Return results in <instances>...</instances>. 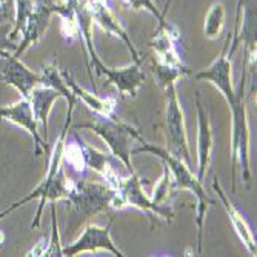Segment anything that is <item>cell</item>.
<instances>
[{
    "mask_svg": "<svg viewBox=\"0 0 257 257\" xmlns=\"http://www.w3.org/2000/svg\"><path fill=\"white\" fill-rule=\"evenodd\" d=\"M114 219H115V216H111L109 222L105 226H99L94 223L86 225L77 240L62 246V254L66 257H74V255L86 252V251L96 252L99 249H105L115 257H123L125 254L114 245V242L111 239V228H112Z\"/></svg>",
    "mask_w": 257,
    "mask_h": 257,
    "instance_id": "obj_8",
    "label": "cell"
},
{
    "mask_svg": "<svg viewBox=\"0 0 257 257\" xmlns=\"http://www.w3.org/2000/svg\"><path fill=\"white\" fill-rule=\"evenodd\" d=\"M171 2H173V0H167V2H165V8H163L162 17H165V16H167V13H168V10H170V5H171Z\"/></svg>",
    "mask_w": 257,
    "mask_h": 257,
    "instance_id": "obj_29",
    "label": "cell"
},
{
    "mask_svg": "<svg viewBox=\"0 0 257 257\" xmlns=\"http://www.w3.org/2000/svg\"><path fill=\"white\" fill-rule=\"evenodd\" d=\"M74 130H91L97 136L102 137L103 142L109 147L112 157L120 160L130 174H134V168L131 163V145L133 140L140 136L136 128L128 123H123L114 117H105V115H97L88 123H80L73 126Z\"/></svg>",
    "mask_w": 257,
    "mask_h": 257,
    "instance_id": "obj_4",
    "label": "cell"
},
{
    "mask_svg": "<svg viewBox=\"0 0 257 257\" xmlns=\"http://www.w3.org/2000/svg\"><path fill=\"white\" fill-rule=\"evenodd\" d=\"M0 120H8L25 131L33 137L34 140V154L36 157L48 153V142L40 136L39 133V123L36 120V115L33 111V106L28 99H20L19 102L8 105V106H0Z\"/></svg>",
    "mask_w": 257,
    "mask_h": 257,
    "instance_id": "obj_10",
    "label": "cell"
},
{
    "mask_svg": "<svg viewBox=\"0 0 257 257\" xmlns=\"http://www.w3.org/2000/svg\"><path fill=\"white\" fill-rule=\"evenodd\" d=\"M66 102H68L66 120H65V125H63L59 137L56 139L54 151L50 156V163H48V170H46L45 179L37 185V188L33 190L28 196H25L23 199L11 203L7 209H4V211L0 213V220H4L8 214H11L14 209H17L19 206L31 202L33 199H39L37 213H36L34 220L31 223V229H37L40 226V222H42V214H43L45 203L46 202H57L60 199H68L73 180H68V177H66L63 168H62V160H63V148H65V142H66V134L69 131V126H71L73 111H74V106H76V103L79 100H77V97H73V99H69Z\"/></svg>",
    "mask_w": 257,
    "mask_h": 257,
    "instance_id": "obj_1",
    "label": "cell"
},
{
    "mask_svg": "<svg viewBox=\"0 0 257 257\" xmlns=\"http://www.w3.org/2000/svg\"><path fill=\"white\" fill-rule=\"evenodd\" d=\"M154 77L156 82L160 88L167 86L170 83H176L177 79L183 77V76H188L191 74V69H188L186 66L182 68H176V66H167V65H162L154 62Z\"/></svg>",
    "mask_w": 257,
    "mask_h": 257,
    "instance_id": "obj_22",
    "label": "cell"
},
{
    "mask_svg": "<svg viewBox=\"0 0 257 257\" xmlns=\"http://www.w3.org/2000/svg\"><path fill=\"white\" fill-rule=\"evenodd\" d=\"M57 99H62L59 92L54 88H51L48 85H43V83L37 85L30 92V97H28L31 106H33L34 115H36V120L43 128V139L46 142H48V115L53 108V103Z\"/></svg>",
    "mask_w": 257,
    "mask_h": 257,
    "instance_id": "obj_18",
    "label": "cell"
},
{
    "mask_svg": "<svg viewBox=\"0 0 257 257\" xmlns=\"http://www.w3.org/2000/svg\"><path fill=\"white\" fill-rule=\"evenodd\" d=\"M10 33H11V23L0 25V54L17 50V43L10 39Z\"/></svg>",
    "mask_w": 257,
    "mask_h": 257,
    "instance_id": "obj_28",
    "label": "cell"
},
{
    "mask_svg": "<svg viewBox=\"0 0 257 257\" xmlns=\"http://www.w3.org/2000/svg\"><path fill=\"white\" fill-rule=\"evenodd\" d=\"M106 83H112L115 88L119 89L120 96H131L136 97L139 88L142 86L145 82V73L144 69L140 68V63H133L125 68H111L109 73L106 76Z\"/></svg>",
    "mask_w": 257,
    "mask_h": 257,
    "instance_id": "obj_17",
    "label": "cell"
},
{
    "mask_svg": "<svg viewBox=\"0 0 257 257\" xmlns=\"http://www.w3.org/2000/svg\"><path fill=\"white\" fill-rule=\"evenodd\" d=\"M63 159L68 162L69 167H73L74 171L83 174L86 171V163L83 159V153H82V147L77 139V133L74 131V142H65V148H63Z\"/></svg>",
    "mask_w": 257,
    "mask_h": 257,
    "instance_id": "obj_24",
    "label": "cell"
},
{
    "mask_svg": "<svg viewBox=\"0 0 257 257\" xmlns=\"http://www.w3.org/2000/svg\"><path fill=\"white\" fill-rule=\"evenodd\" d=\"M0 82L14 86L23 99H28L30 92L42 83V73L33 71L20 59L4 53L0 54Z\"/></svg>",
    "mask_w": 257,
    "mask_h": 257,
    "instance_id": "obj_9",
    "label": "cell"
},
{
    "mask_svg": "<svg viewBox=\"0 0 257 257\" xmlns=\"http://www.w3.org/2000/svg\"><path fill=\"white\" fill-rule=\"evenodd\" d=\"M85 2H86V8L91 14L92 22H96L97 25L109 36H114L119 40H122L126 45L133 60L136 63H142V56L139 54V51L134 46L133 40L130 39L126 30L122 27V23L117 20V17L114 16L106 0H85Z\"/></svg>",
    "mask_w": 257,
    "mask_h": 257,
    "instance_id": "obj_11",
    "label": "cell"
},
{
    "mask_svg": "<svg viewBox=\"0 0 257 257\" xmlns=\"http://www.w3.org/2000/svg\"><path fill=\"white\" fill-rule=\"evenodd\" d=\"M225 27V7L220 2H216L208 10L205 23H203V33L208 39H219Z\"/></svg>",
    "mask_w": 257,
    "mask_h": 257,
    "instance_id": "obj_21",
    "label": "cell"
},
{
    "mask_svg": "<svg viewBox=\"0 0 257 257\" xmlns=\"http://www.w3.org/2000/svg\"><path fill=\"white\" fill-rule=\"evenodd\" d=\"M51 208V237L50 242L46 243L43 255L46 257H56L63 255L62 254V243H60V234H59V226H57V214H56V202H50Z\"/></svg>",
    "mask_w": 257,
    "mask_h": 257,
    "instance_id": "obj_26",
    "label": "cell"
},
{
    "mask_svg": "<svg viewBox=\"0 0 257 257\" xmlns=\"http://www.w3.org/2000/svg\"><path fill=\"white\" fill-rule=\"evenodd\" d=\"M196 109H197V180H203L206 170L211 162L213 153V130L211 122L205 111V106L200 100V94L196 92Z\"/></svg>",
    "mask_w": 257,
    "mask_h": 257,
    "instance_id": "obj_14",
    "label": "cell"
},
{
    "mask_svg": "<svg viewBox=\"0 0 257 257\" xmlns=\"http://www.w3.org/2000/svg\"><path fill=\"white\" fill-rule=\"evenodd\" d=\"M177 39H179V31L174 27H171L167 20L159 23L157 30L153 36V40L150 42V46L156 53L157 63L167 66H176V68L185 66L176 48Z\"/></svg>",
    "mask_w": 257,
    "mask_h": 257,
    "instance_id": "obj_13",
    "label": "cell"
},
{
    "mask_svg": "<svg viewBox=\"0 0 257 257\" xmlns=\"http://www.w3.org/2000/svg\"><path fill=\"white\" fill-rule=\"evenodd\" d=\"M65 82L68 83L69 89L74 92V96L77 97V100L83 102L89 109L94 111L97 115H105V117H114V109H115V100L111 97L102 99L97 96V92H89L86 89H83L68 71L62 73Z\"/></svg>",
    "mask_w": 257,
    "mask_h": 257,
    "instance_id": "obj_19",
    "label": "cell"
},
{
    "mask_svg": "<svg viewBox=\"0 0 257 257\" xmlns=\"http://www.w3.org/2000/svg\"><path fill=\"white\" fill-rule=\"evenodd\" d=\"M173 191L174 190H173V176H171V171H170V168L167 165H163L162 177L159 179V182L154 186L151 200L156 202V203H160V205H165V203L170 202V197H171Z\"/></svg>",
    "mask_w": 257,
    "mask_h": 257,
    "instance_id": "obj_25",
    "label": "cell"
},
{
    "mask_svg": "<svg viewBox=\"0 0 257 257\" xmlns=\"http://www.w3.org/2000/svg\"><path fill=\"white\" fill-rule=\"evenodd\" d=\"M80 0H62L60 4H51L53 14L56 13L60 17V31L62 36L68 40H73L79 36L76 8Z\"/></svg>",
    "mask_w": 257,
    "mask_h": 257,
    "instance_id": "obj_20",
    "label": "cell"
},
{
    "mask_svg": "<svg viewBox=\"0 0 257 257\" xmlns=\"http://www.w3.org/2000/svg\"><path fill=\"white\" fill-rule=\"evenodd\" d=\"M76 17H77V27H79V37L82 39V42L85 43V48L88 53V73H89V80L94 86L96 91V83H94V76H92V69L97 76H108L109 69L102 59L99 57V54L94 50V43H92V19L91 14L86 8V2L85 0H80V4L76 8Z\"/></svg>",
    "mask_w": 257,
    "mask_h": 257,
    "instance_id": "obj_12",
    "label": "cell"
},
{
    "mask_svg": "<svg viewBox=\"0 0 257 257\" xmlns=\"http://www.w3.org/2000/svg\"><path fill=\"white\" fill-rule=\"evenodd\" d=\"M53 16V10H51V4H43L40 2L37 5V8L30 14V17L27 19V22L23 23L22 28V40L17 45V50L14 51V57L20 59V56L25 53L30 46L36 45L40 37L45 34L46 28L50 25V19Z\"/></svg>",
    "mask_w": 257,
    "mask_h": 257,
    "instance_id": "obj_15",
    "label": "cell"
},
{
    "mask_svg": "<svg viewBox=\"0 0 257 257\" xmlns=\"http://www.w3.org/2000/svg\"><path fill=\"white\" fill-rule=\"evenodd\" d=\"M213 190H214L216 194L219 196V199H220V202H222V205H223V208H225V211H226V214H228V217H229V220H231V223H232V228H234V231H236V234L239 236L240 242L245 245V248H246L252 255H255V254H257V246H255V237H254V234H252V231H251L249 225L246 223L245 217L239 213V209L234 206V203H232V202L229 200V197L226 196V193H225V190L222 188V185H220L217 176H216L214 180H213Z\"/></svg>",
    "mask_w": 257,
    "mask_h": 257,
    "instance_id": "obj_16",
    "label": "cell"
},
{
    "mask_svg": "<svg viewBox=\"0 0 257 257\" xmlns=\"http://www.w3.org/2000/svg\"><path fill=\"white\" fill-rule=\"evenodd\" d=\"M114 190L105 183H94L79 180L73 182L71 190H69L68 202L71 203L77 211L86 217L105 213L111 208V200L114 197Z\"/></svg>",
    "mask_w": 257,
    "mask_h": 257,
    "instance_id": "obj_7",
    "label": "cell"
},
{
    "mask_svg": "<svg viewBox=\"0 0 257 257\" xmlns=\"http://www.w3.org/2000/svg\"><path fill=\"white\" fill-rule=\"evenodd\" d=\"M125 2L128 4V7H131L133 10H147V11H150L156 19H157V22L159 23H162V22H165L167 19L165 17H162V14L159 13V10L156 8V5H154V2L153 0H125Z\"/></svg>",
    "mask_w": 257,
    "mask_h": 257,
    "instance_id": "obj_27",
    "label": "cell"
},
{
    "mask_svg": "<svg viewBox=\"0 0 257 257\" xmlns=\"http://www.w3.org/2000/svg\"><path fill=\"white\" fill-rule=\"evenodd\" d=\"M39 4H40V0H14L16 19H14V27L11 28V33H10L11 40H16L19 37V34L23 28V23L27 22V19L37 8Z\"/></svg>",
    "mask_w": 257,
    "mask_h": 257,
    "instance_id": "obj_23",
    "label": "cell"
},
{
    "mask_svg": "<svg viewBox=\"0 0 257 257\" xmlns=\"http://www.w3.org/2000/svg\"><path fill=\"white\" fill-rule=\"evenodd\" d=\"M137 140L142 147L140 148H136V150H131V154H140V153H151L154 156H157L162 162L163 165H167L171 171V176H173V190H188L191 191L196 199H197V251L202 252V243H203V222H205V216H206V211L208 208L214 205V200L209 197L203 186H202V182L197 180V177L193 174L191 168L186 165V163L171 154L168 150L162 148V147H157L154 144H150V142H145L142 139V136H139Z\"/></svg>",
    "mask_w": 257,
    "mask_h": 257,
    "instance_id": "obj_3",
    "label": "cell"
},
{
    "mask_svg": "<svg viewBox=\"0 0 257 257\" xmlns=\"http://www.w3.org/2000/svg\"><path fill=\"white\" fill-rule=\"evenodd\" d=\"M220 94L231 109V193H236V170H240L242 180L249 185V126L248 114L243 102L245 97V77H242L239 89L234 85L220 91Z\"/></svg>",
    "mask_w": 257,
    "mask_h": 257,
    "instance_id": "obj_2",
    "label": "cell"
},
{
    "mask_svg": "<svg viewBox=\"0 0 257 257\" xmlns=\"http://www.w3.org/2000/svg\"><path fill=\"white\" fill-rule=\"evenodd\" d=\"M165 92V134L170 142V153L180 157L191 168V157L188 148V139L185 131L183 111L177 97L176 83H170L162 88Z\"/></svg>",
    "mask_w": 257,
    "mask_h": 257,
    "instance_id": "obj_6",
    "label": "cell"
},
{
    "mask_svg": "<svg viewBox=\"0 0 257 257\" xmlns=\"http://www.w3.org/2000/svg\"><path fill=\"white\" fill-rule=\"evenodd\" d=\"M126 206L140 209L150 219L160 217L165 219L168 223H171V220L174 219V211L168 203H156L151 200V197L147 196L145 190L142 188V179L136 173L130 174L128 177H122L119 188L114 193V197L111 200V208L114 209H123Z\"/></svg>",
    "mask_w": 257,
    "mask_h": 257,
    "instance_id": "obj_5",
    "label": "cell"
}]
</instances>
